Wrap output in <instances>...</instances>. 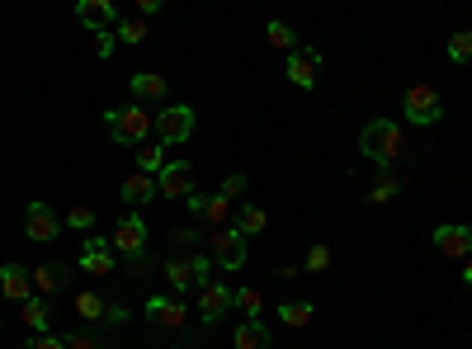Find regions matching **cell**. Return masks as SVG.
Here are the masks:
<instances>
[{"mask_svg": "<svg viewBox=\"0 0 472 349\" xmlns=\"http://www.w3.org/2000/svg\"><path fill=\"white\" fill-rule=\"evenodd\" d=\"M359 151H364L369 160H378V166L387 170L393 160L406 156V128L397 118H373L364 132H359Z\"/></svg>", "mask_w": 472, "mask_h": 349, "instance_id": "1", "label": "cell"}, {"mask_svg": "<svg viewBox=\"0 0 472 349\" xmlns=\"http://www.w3.org/2000/svg\"><path fill=\"white\" fill-rule=\"evenodd\" d=\"M104 123H109V138H114L119 147H147L152 128H156V114H147L142 104H128V109H109Z\"/></svg>", "mask_w": 472, "mask_h": 349, "instance_id": "2", "label": "cell"}, {"mask_svg": "<svg viewBox=\"0 0 472 349\" xmlns=\"http://www.w3.org/2000/svg\"><path fill=\"white\" fill-rule=\"evenodd\" d=\"M194 123H199V114L189 109V104H165V109L156 114V142L161 147H175V142H189L194 138Z\"/></svg>", "mask_w": 472, "mask_h": 349, "instance_id": "3", "label": "cell"}, {"mask_svg": "<svg viewBox=\"0 0 472 349\" xmlns=\"http://www.w3.org/2000/svg\"><path fill=\"white\" fill-rule=\"evenodd\" d=\"M208 260L217 264V270L236 274L241 264H246V236H241L236 227H217V231H208Z\"/></svg>", "mask_w": 472, "mask_h": 349, "instance_id": "4", "label": "cell"}, {"mask_svg": "<svg viewBox=\"0 0 472 349\" xmlns=\"http://www.w3.org/2000/svg\"><path fill=\"white\" fill-rule=\"evenodd\" d=\"M142 316H147V326H156V331H184L189 326V303L175 298V293H156V298H147Z\"/></svg>", "mask_w": 472, "mask_h": 349, "instance_id": "5", "label": "cell"}, {"mask_svg": "<svg viewBox=\"0 0 472 349\" xmlns=\"http://www.w3.org/2000/svg\"><path fill=\"white\" fill-rule=\"evenodd\" d=\"M402 114H406V123H415V128H435V123L444 118V104H439L435 86H411V90L402 95Z\"/></svg>", "mask_w": 472, "mask_h": 349, "instance_id": "6", "label": "cell"}, {"mask_svg": "<svg viewBox=\"0 0 472 349\" xmlns=\"http://www.w3.org/2000/svg\"><path fill=\"white\" fill-rule=\"evenodd\" d=\"M109 246H114L123 260L142 255V251H147V222L137 218V212H123V218H119V227H114V236H109Z\"/></svg>", "mask_w": 472, "mask_h": 349, "instance_id": "7", "label": "cell"}, {"mask_svg": "<svg viewBox=\"0 0 472 349\" xmlns=\"http://www.w3.org/2000/svg\"><path fill=\"white\" fill-rule=\"evenodd\" d=\"M232 307H236V288H227V283H204L199 288V321L204 326H217Z\"/></svg>", "mask_w": 472, "mask_h": 349, "instance_id": "8", "label": "cell"}, {"mask_svg": "<svg viewBox=\"0 0 472 349\" xmlns=\"http://www.w3.org/2000/svg\"><path fill=\"white\" fill-rule=\"evenodd\" d=\"M184 203H189L194 218L208 222L213 231H217V227H232V199H222V194H189Z\"/></svg>", "mask_w": 472, "mask_h": 349, "instance_id": "9", "label": "cell"}, {"mask_svg": "<svg viewBox=\"0 0 472 349\" xmlns=\"http://www.w3.org/2000/svg\"><path fill=\"white\" fill-rule=\"evenodd\" d=\"M80 270H86L90 279H109L114 274V246L109 241H100V236H86V246H80Z\"/></svg>", "mask_w": 472, "mask_h": 349, "instance_id": "10", "label": "cell"}, {"mask_svg": "<svg viewBox=\"0 0 472 349\" xmlns=\"http://www.w3.org/2000/svg\"><path fill=\"white\" fill-rule=\"evenodd\" d=\"M156 190H161V199H189L194 194V166L189 160H171V166L156 175Z\"/></svg>", "mask_w": 472, "mask_h": 349, "instance_id": "11", "label": "cell"}, {"mask_svg": "<svg viewBox=\"0 0 472 349\" xmlns=\"http://www.w3.org/2000/svg\"><path fill=\"white\" fill-rule=\"evenodd\" d=\"M435 251L449 255V260H467L472 255V227H458V222L435 227Z\"/></svg>", "mask_w": 472, "mask_h": 349, "instance_id": "12", "label": "cell"}, {"mask_svg": "<svg viewBox=\"0 0 472 349\" xmlns=\"http://www.w3.org/2000/svg\"><path fill=\"white\" fill-rule=\"evenodd\" d=\"M24 231H29V241H58L62 222H58V212H52L47 203H29V212H24Z\"/></svg>", "mask_w": 472, "mask_h": 349, "instance_id": "13", "label": "cell"}, {"mask_svg": "<svg viewBox=\"0 0 472 349\" xmlns=\"http://www.w3.org/2000/svg\"><path fill=\"white\" fill-rule=\"evenodd\" d=\"M317 71H321V57H317V52H308V47L288 52V67H284V76L293 80L298 90H312V86H317Z\"/></svg>", "mask_w": 472, "mask_h": 349, "instance_id": "14", "label": "cell"}, {"mask_svg": "<svg viewBox=\"0 0 472 349\" xmlns=\"http://www.w3.org/2000/svg\"><path fill=\"white\" fill-rule=\"evenodd\" d=\"M0 293H5L10 303H29L34 298V270H24V264H0Z\"/></svg>", "mask_w": 472, "mask_h": 349, "instance_id": "15", "label": "cell"}, {"mask_svg": "<svg viewBox=\"0 0 472 349\" xmlns=\"http://www.w3.org/2000/svg\"><path fill=\"white\" fill-rule=\"evenodd\" d=\"M34 288L43 293V298H52V293H67L71 288V264L67 260H47L34 270Z\"/></svg>", "mask_w": 472, "mask_h": 349, "instance_id": "16", "label": "cell"}, {"mask_svg": "<svg viewBox=\"0 0 472 349\" xmlns=\"http://www.w3.org/2000/svg\"><path fill=\"white\" fill-rule=\"evenodd\" d=\"M161 270H165V283H171L175 298H184L189 288H199V283H194V260H189V255H171Z\"/></svg>", "mask_w": 472, "mask_h": 349, "instance_id": "17", "label": "cell"}, {"mask_svg": "<svg viewBox=\"0 0 472 349\" xmlns=\"http://www.w3.org/2000/svg\"><path fill=\"white\" fill-rule=\"evenodd\" d=\"M76 19H80V24H90L95 34H109V24L119 19V10L109 5V0H80V5H76Z\"/></svg>", "mask_w": 472, "mask_h": 349, "instance_id": "18", "label": "cell"}, {"mask_svg": "<svg viewBox=\"0 0 472 349\" xmlns=\"http://www.w3.org/2000/svg\"><path fill=\"white\" fill-rule=\"evenodd\" d=\"M165 90H171V80H165L161 71H137L132 76V95H137V104H147V99H165Z\"/></svg>", "mask_w": 472, "mask_h": 349, "instance_id": "19", "label": "cell"}, {"mask_svg": "<svg viewBox=\"0 0 472 349\" xmlns=\"http://www.w3.org/2000/svg\"><path fill=\"white\" fill-rule=\"evenodd\" d=\"M161 190H156V180L152 175H142V170H137V175H128L123 180V203H132V208H142V203H152Z\"/></svg>", "mask_w": 472, "mask_h": 349, "instance_id": "20", "label": "cell"}, {"mask_svg": "<svg viewBox=\"0 0 472 349\" xmlns=\"http://www.w3.org/2000/svg\"><path fill=\"white\" fill-rule=\"evenodd\" d=\"M236 349H269V331H265V321H241L236 335H232Z\"/></svg>", "mask_w": 472, "mask_h": 349, "instance_id": "21", "label": "cell"}, {"mask_svg": "<svg viewBox=\"0 0 472 349\" xmlns=\"http://www.w3.org/2000/svg\"><path fill=\"white\" fill-rule=\"evenodd\" d=\"M24 326H29L34 335H47V326H52V307H47V298H29V303H24Z\"/></svg>", "mask_w": 472, "mask_h": 349, "instance_id": "22", "label": "cell"}, {"mask_svg": "<svg viewBox=\"0 0 472 349\" xmlns=\"http://www.w3.org/2000/svg\"><path fill=\"white\" fill-rule=\"evenodd\" d=\"M269 227V218H265V208H256V203H246L241 212H236V231L246 236V241H251V236H260Z\"/></svg>", "mask_w": 472, "mask_h": 349, "instance_id": "23", "label": "cell"}, {"mask_svg": "<svg viewBox=\"0 0 472 349\" xmlns=\"http://www.w3.org/2000/svg\"><path fill=\"white\" fill-rule=\"evenodd\" d=\"M71 307H76V316L90 326V321H104V307H109V303L100 298V293H76V303H71Z\"/></svg>", "mask_w": 472, "mask_h": 349, "instance_id": "24", "label": "cell"}, {"mask_svg": "<svg viewBox=\"0 0 472 349\" xmlns=\"http://www.w3.org/2000/svg\"><path fill=\"white\" fill-rule=\"evenodd\" d=\"M265 38L279 47V52H298V38H293V29H288L284 19H269V24H265Z\"/></svg>", "mask_w": 472, "mask_h": 349, "instance_id": "25", "label": "cell"}, {"mask_svg": "<svg viewBox=\"0 0 472 349\" xmlns=\"http://www.w3.org/2000/svg\"><path fill=\"white\" fill-rule=\"evenodd\" d=\"M279 321H284V326H293V331L312 326V303H284V307H279Z\"/></svg>", "mask_w": 472, "mask_h": 349, "instance_id": "26", "label": "cell"}, {"mask_svg": "<svg viewBox=\"0 0 472 349\" xmlns=\"http://www.w3.org/2000/svg\"><path fill=\"white\" fill-rule=\"evenodd\" d=\"M165 166H171V160H161V142H156V147H137V170H142V175L156 180Z\"/></svg>", "mask_w": 472, "mask_h": 349, "instance_id": "27", "label": "cell"}, {"mask_svg": "<svg viewBox=\"0 0 472 349\" xmlns=\"http://www.w3.org/2000/svg\"><path fill=\"white\" fill-rule=\"evenodd\" d=\"M397 190H402L397 175H393V170H383V175H378V184L369 190V203H387V199H397Z\"/></svg>", "mask_w": 472, "mask_h": 349, "instance_id": "28", "label": "cell"}, {"mask_svg": "<svg viewBox=\"0 0 472 349\" xmlns=\"http://www.w3.org/2000/svg\"><path fill=\"white\" fill-rule=\"evenodd\" d=\"M119 38L132 47V43H142L147 38V19L142 15H132V19H119Z\"/></svg>", "mask_w": 472, "mask_h": 349, "instance_id": "29", "label": "cell"}, {"mask_svg": "<svg viewBox=\"0 0 472 349\" xmlns=\"http://www.w3.org/2000/svg\"><path fill=\"white\" fill-rule=\"evenodd\" d=\"M236 307L246 312V321H260V307H265V298L256 288H236Z\"/></svg>", "mask_w": 472, "mask_h": 349, "instance_id": "30", "label": "cell"}, {"mask_svg": "<svg viewBox=\"0 0 472 349\" xmlns=\"http://www.w3.org/2000/svg\"><path fill=\"white\" fill-rule=\"evenodd\" d=\"M302 270H308V274H326L330 270V246H326V241H317V246L308 251V264H302Z\"/></svg>", "mask_w": 472, "mask_h": 349, "instance_id": "31", "label": "cell"}, {"mask_svg": "<svg viewBox=\"0 0 472 349\" xmlns=\"http://www.w3.org/2000/svg\"><path fill=\"white\" fill-rule=\"evenodd\" d=\"M449 62H472V29L449 38Z\"/></svg>", "mask_w": 472, "mask_h": 349, "instance_id": "32", "label": "cell"}, {"mask_svg": "<svg viewBox=\"0 0 472 349\" xmlns=\"http://www.w3.org/2000/svg\"><path fill=\"white\" fill-rule=\"evenodd\" d=\"M67 340V349H104V335H95L90 326L86 331H71V335H62Z\"/></svg>", "mask_w": 472, "mask_h": 349, "instance_id": "33", "label": "cell"}, {"mask_svg": "<svg viewBox=\"0 0 472 349\" xmlns=\"http://www.w3.org/2000/svg\"><path fill=\"white\" fill-rule=\"evenodd\" d=\"M67 227H76L80 236H90V227H95V212H90L86 203H76V208L67 212Z\"/></svg>", "mask_w": 472, "mask_h": 349, "instance_id": "34", "label": "cell"}, {"mask_svg": "<svg viewBox=\"0 0 472 349\" xmlns=\"http://www.w3.org/2000/svg\"><path fill=\"white\" fill-rule=\"evenodd\" d=\"M104 326H109V331L128 326V307H123V303H109V307H104Z\"/></svg>", "mask_w": 472, "mask_h": 349, "instance_id": "35", "label": "cell"}, {"mask_svg": "<svg viewBox=\"0 0 472 349\" xmlns=\"http://www.w3.org/2000/svg\"><path fill=\"white\" fill-rule=\"evenodd\" d=\"M246 184H251L246 175H227V180H222V190H217V194H222V199H241V194H246Z\"/></svg>", "mask_w": 472, "mask_h": 349, "instance_id": "36", "label": "cell"}, {"mask_svg": "<svg viewBox=\"0 0 472 349\" xmlns=\"http://www.w3.org/2000/svg\"><path fill=\"white\" fill-rule=\"evenodd\" d=\"M152 270H156V260H152L147 251H142V255H132V264H128V274H132V279H147Z\"/></svg>", "mask_w": 472, "mask_h": 349, "instance_id": "37", "label": "cell"}, {"mask_svg": "<svg viewBox=\"0 0 472 349\" xmlns=\"http://www.w3.org/2000/svg\"><path fill=\"white\" fill-rule=\"evenodd\" d=\"M208 270H213V260H204V255H194V283H208Z\"/></svg>", "mask_w": 472, "mask_h": 349, "instance_id": "38", "label": "cell"}, {"mask_svg": "<svg viewBox=\"0 0 472 349\" xmlns=\"http://www.w3.org/2000/svg\"><path fill=\"white\" fill-rule=\"evenodd\" d=\"M95 57H114V34H95Z\"/></svg>", "mask_w": 472, "mask_h": 349, "instance_id": "39", "label": "cell"}, {"mask_svg": "<svg viewBox=\"0 0 472 349\" xmlns=\"http://www.w3.org/2000/svg\"><path fill=\"white\" fill-rule=\"evenodd\" d=\"M24 349H67V340H52V335H38V340H29Z\"/></svg>", "mask_w": 472, "mask_h": 349, "instance_id": "40", "label": "cell"}, {"mask_svg": "<svg viewBox=\"0 0 472 349\" xmlns=\"http://www.w3.org/2000/svg\"><path fill=\"white\" fill-rule=\"evenodd\" d=\"M463 283H467V288H472V255H467V260H463Z\"/></svg>", "mask_w": 472, "mask_h": 349, "instance_id": "41", "label": "cell"}, {"mask_svg": "<svg viewBox=\"0 0 472 349\" xmlns=\"http://www.w3.org/2000/svg\"><path fill=\"white\" fill-rule=\"evenodd\" d=\"M171 349H189V344H171Z\"/></svg>", "mask_w": 472, "mask_h": 349, "instance_id": "42", "label": "cell"}]
</instances>
